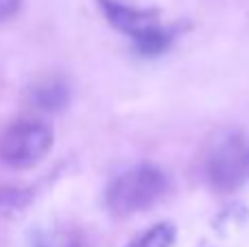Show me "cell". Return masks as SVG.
I'll return each instance as SVG.
<instances>
[{
	"instance_id": "9",
	"label": "cell",
	"mask_w": 249,
	"mask_h": 247,
	"mask_svg": "<svg viewBox=\"0 0 249 247\" xmlns=\"http://www.w3.org/2000/svg\"><path fill=\"white\" fill-rule=\"evenodd\" d=\"M22 9V0H0V22L11 20Z\"/></svg>"
},
{
	"instance_id": "3",
	"label": "cell",
	"mask_w": 249,
	"mask_h": 247,
	"mask_svg": "<svg viewBox=\"0 0 249 247\" xmlns=\"http://www.w3.org/2000/svg\"><path fill=\"white\" fill-rule=\"evenodd\" d=\"M53 127L39 118L16 121L0 138V160L13 169H29L53 149Z\"/></svg>"
},
{
	"instance_id": "7",
	"label": "cell",
	"mask_w": 249,
	"mask_h": 247,
	"mask_svg": "<svg viewBox=\"0 0 249 247\" xmlns=\"http://www.w3.org/2000/svg\"><path fill=\"white\" fill-rule=\"evenodd\" d=\"M33 247H83V241L72 230H51L39 232L33 241Z\"/></svg>"
},
{
	"instance_id": "4",
	"label": "cell",
	"mask_w": 249,
	"mask_h": 247,
	"mask_svg": "<svg viewBox=\"0 0 249 247\" xmlns=\"http://www.w3.org/2000/svg\"><path fill=\"white\" fill-rule=\"evenodd\" d=\"M249 175V151L238 134H225L206 158V177L212 188L230 193Z\"/></svg>"
},
{
	"instance_id": "6",
	"label": "cell",
	"mask_w": 249,
	"mask_h": 247,
	"mask_svg": "<svg viewBox=\"0 0 249 247\" xmlns=\"http://www.w3.org/2000/svg\"><path fill=\"white\" fill-rule=\"evenodd\" d=\"M173 243H175V226L168 221H160L124 247H173Z\"/></svg>"
},
{
	"instance_id": "1",
	"label": "cell",
	"mask_w": 249,
	"mask_h": 247,
	"mask_svg": "<svg viewBox=\"0 0 249 247\" xmlns=\"http://www.w3.org/2000/svg\"><path fill=\"white\" fill-rule=\"evenodd\" d=\"M99 7L105 20L131 39L133 51L140 57L162 55L177 37L175 26H164L160 13L153 9L131 7L121 0H99Z\"/></svg>"
},
{
	"instance_id": "8",
	"label": "cell",
	"mask_w": 249,
	"mask_h": 247,
	"mask_svg": "<svg viewBox=\"0 0 249 247\" xmlns=\"http://www.w3.org/2000/svg\"><path fill=\"white\" fill-rule=\"evenodd\" d=\"M29 195L24 191H16V188H7V191H0V208L4 210H20L26 206Z\"/></svg>"
},
{
	"instance_id": "2",
	"label": "cell",
	"mask_w": 249,
	"mask_h": 247,
	"mask_svg": "<svg viewBox=\"0 0 249 247\" xmlns=\"http://www.w3.org/2000/svg\"><path fill=\"white\" fill-rule=\"evenodd\" d=\"M166 188V173L160 166L138 164L123 171L109 182L105 191V206L116 217H129L158 204Z\"/></svg>"
},
{
	"instance_id": "5",
	"label": "cell",
	"mask_w": 249,
	"mask_h": 247,
	"mask_svg": "<svg viewBox=\"0 0 249 247\" xmlns=\"http://www.w3.org/2000/svg\"><path fill=\"white\" fill-rule=\"evenodd\" d=\"M29 101L42 112H61L70 103V86L61 77H44L29 88Z\"/></svg>"
}]
</instances>
